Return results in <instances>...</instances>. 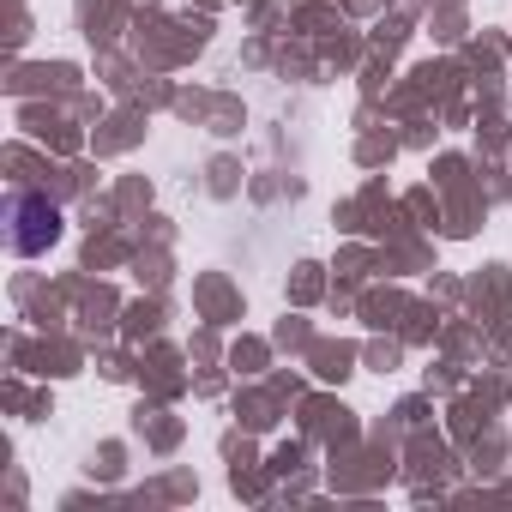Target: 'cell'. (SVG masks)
I'll return each instance as SVG.
<instances>
[{
    "mask_svg": "<svg viewBox=\"0 0 512 512\" xmlns=\"http://www.w3.org/2000/svg\"><path fill=\"white\" fill-rule=\"evenodd\" d=\"M61 235V211L37 193H13V253H43Z\"/></svg>",
    "mask_w": 512,
    "mask_h": 512,
    "instance_id": "obj_1",
    "label": "cell"
}]
</instances>
